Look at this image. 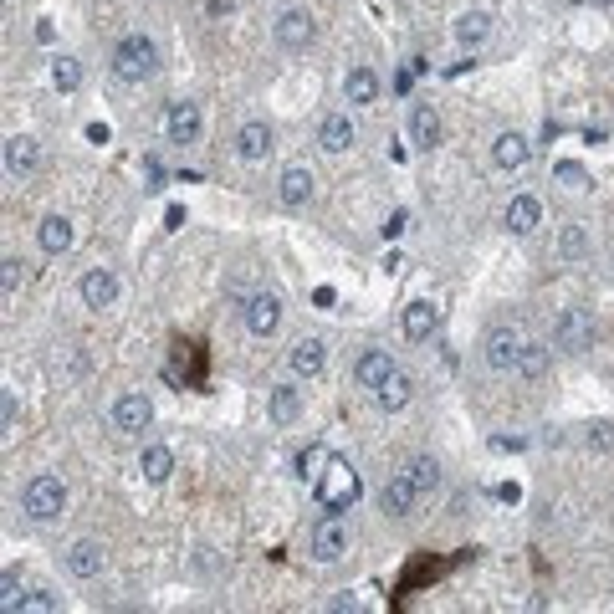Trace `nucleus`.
Returning <instances> with one entry per match:
<instances>
[{"mask_svg": "<svg viewBox=\"0 0 614 614\" xmlns=\"http://www.w3.org/2000/svg\"><path fill=\"white\" fill-rule=\"evenodd\" d=\"M343 98H348V108H369L379 98V72L374 67H348L343 72Z\"/></svg>", "mask_w": 614, "mask_h": 614, "instance_id": "b1692460", "label": "nucleus"}, {"mask_svg": "<svg viewBox=\"0 0 614 614\" xmlns=\"http://www.w3.org/2000/svg\"><path fill=\"white\" fill-rule=\"evenodd\" d=\"M394 369H400V364H394L389 348H364V354L354 359V384L369 389V394H379V384H384Z\"/></svg>", "mask_w": 614, "mask_h": 614, "instance_id": "dca6fc26", "label": "nucleus"}, {"mask_svg": "<svg viewBox=\"0 0 614 614\" xmlns=\"http://www.w3.org/2000/svg\"><path fill=\"white\" fill-rule=\"evenodd\" d=\"M62 563H67L72 579H98L103 568H108V548H103L98 538H77V543L62 553Z\"/></svg>", "mask_w": 614, "mask_h": 614, "instance_id": "4468645a", "label": "nucleus"}, {"mask_svg": "<svg viewBox=\"0 0 614 614\" xmlns=\"http://www.w3.org/2000/svg\"><path fill=\"white\" fill-rule=\"evenodd\" d=\"M52 87H57V93H77V87H82V62L77 57H57L52 62Z\"/></svg>", "mask_w": 614, "mask_h": 614, "instance_id": "2f4dec72", "label": "nucleus"}, {"mask_svg": "<svg viewBox=\"0 0 614 614\" xmlns=\"http://www.w3.org/2000/svg\"><path fill=\"white\" fill-rule=\"evenodd\" d=\"M0 415H6V435L16 430V389H6V410H0Z\"/></svg>", "mask_w": 614, "mask_h": 614, "instance_id": "e433bc0d", "label": "nucleus"}, {"mask_svg": "<svg viewBox=\"0 0 614 614\" xmlns=\"http://www.w3.org/2000/svg\"><path fill=\"white\" fill-rule=\"evenodd\" d=\"M410 139H415V149H435V144H441V113H435L430 103L410 108Z\"/></svg>", "mask_w": 614, "mask_h": 614, "instance_id": "a878e982", "label": "nucleus"}, {"mask_svg": "<svg viewBox=\"0 0 614 614\" xmlns=\"http://www.w3.org/2000/svg\"><path fill=\"white\" fill-rule=\"evenodd\" d=\"M77 292H82L87 313H108V307L118 302V272L113 267H93V272L77 282Z\"/></svg>", "mask_w": 614, "mask_h": 614, "instance_id": "ddd939ff", "label": "nucleus"}, {"mask_svg": "<svg viewBox=\"0 0 614 614\" xmlns=\"http://www.w3.org/2000/svg\"><path fill=\"white\" fill-rule=\"evenodd\" d=\"M589 446H594V451H609V446H614V435H609V425H594V430H589Z\"/></svg>", "mask_w": 614, "mask_h": 614, "instance_id": "c9c22d12", "label": "nucleus"}, {"mask_svg": "<svg viewBox=\"0 0 614 614\" xmlns=\"http://www.w3.org/2000/svg\"><path fill=\"white\" fill-rule=\"evenodd\" d=\"M492 159H497V169H507V174L528 169V159H533V144H528V134H517V128H507V134H497V139H492Z\"/></svg>", "mask_w": 614, "mask_h": 614, "instance_id": "aec40b11", "label": "nucleus"}, {"mask_svg": "<svg viewBox=\"0 0 614 614\" xmlns=\"http://www.w3.org/2000/svg\"><path fill=\"white\" fill-rule=\"evenodd\" d=\"M410 394H415V384H410V374L405 369H394L384 384H379V394H374V405L384 410V415H400L405 405H410Z\"/></svg>", "mask_w": 614, "mask_h": 614, "instance_id": "393cba45", "label": "nucleus"}, {"mask_svg": "<svg viewBox=\"0 0 614 614\" xmlns=\"http://www.w3.org/2000/svg\"><path fill=\"white\" fill-rule=\"evenodd\" d=\"M553 251H558V261H584V256H589V226H584V221H568V226L558 231Z\"/></svg>", "mask_w": 614, "mask_h": 614, "instance_id": "c85d7f7f", "label": "nucleus"}, {"mask_svg": "<svg viewBox=\"0 0 614 614\" xmlns=\"http://www.w3.org/2000/svg\"><path fill=\"white\" fill-rule=\"evenodd\" d=\"M52 609H62V599L52 589H31L26 604H21V614H52Z\"/></svg>", "mask_w": 614, "mask_h": 614, "instance_id": "f704fd0d", "label": "nucleus"}, {"mask_svg": "<svg viewBox=\"0 0 614 614\" xmlns=\"http://www.w3.org/2000/svg\"><path fill=\"white\" fill-rule=\"evenodd\" d=\"M21 282H26V272H21V261H16V256H6V261H0V292H6V302H16V292H21Z\"/></svg>", "mask_w": 614, "mask_h": 614, "instance_id": "72a5a7b5", "label": "nucleus"}, {"mask_svg": "<svg viewBox=\"0 0 614 614\" xmlns=\"http://www.w3.org/2000/svg\"><path fill=\"white\" fill-rule=\"evenodd\" d=\"M328 471L333 476L323 481V507H343L348 512V507H354V497H359V471L343 466V461H333Z\"/></svg>", "mask_w": 614, "mask_h": 614, "instance_id": "6ab92c4d", "label": "nucleus"}, {"mask_svg": "<svg viewBox=\"0 0 614 614\" xmlns=\"http://www.w3.org/2000/svg\"><path fill=\"white\" fill-rule=\"evenodd\" d=\"M139 471H144V481H149V487H164V481L174 476V451L169 446H144L139 451Z\"/></svg>", "mask_w": 614, "mask_h": 614, "instance_id": "cd10ccee", "label": "nucleus"}, {"mask_svg": "<svg viewBox=\"0 0 614 614\" xmlns=\"http://www.w3.org/2000/svg\"><path fill=\"white\" fill-rule=\"evenodd\" d=\"M267 415H272V425H292V420L302 415V389H297V379H282V384L267 389Z\"/></svg>", "mask_w": 614, "mask_h": 614, "instance_id": "5701e85b", "label": "nucleus"}, {"mask_svg": "<svg viewBox=\"0 0 614 614\" xmlns=\"http://www.w3.org/2000/svg\"><path fill=\"white\" fill-rule=\"evenodd\" d=\"M400 323H405V338H410V343H425V338L435 333V323H441V313H435V302H425V297H420V302H410V307H405V318H400Z\"/></svg>", "mask_w": 614, "mask_h": 614, "instance_id": "bb28decb", "label": "nucleus"}, {"mask_svg": "<svg viewBox=\"0 0 614 614\" xmlns=\"http://www.w3.org/2000/svg\"><path fill=\"white\" fill-rule=\"evenodd\" d=\"M359 144V128H354V118H348V113H328L323 123H318V149L323 154H348V149H354Z\"/></svg>", "mask_w": 614, "mask_h": 614, "instance_id": "f3484780", "label": "nucleus"}, {"mask_svg": "<svg viewBox=\"0 0 614 614\" xmlns=\"http://www.w3.org/2000/svg\"><path fill=\"white\" fill-rule=\"evenodd\" d=\"M200 134H205L200 103H190V98H174V103L164 108V139H169V144H180V149H190V144H200Z\"/></svg>", "mask_w": 614, "mask_h": 614, "instance_id": "6e6552de", "label": "nucleus"}, {"mask_svg": "<svg viewBox=\"0 0 614 614\" xmlns=\"http://www.w3.org/2000/svg\"><path fill=\"white\" fill-rule=\"evenodd\" d=\"M21 512L31 522H57L67 512V481L52 476V471H36L26 487H21Z\"/></svg>", "mask_w": 614, "mask_h": 614, "instance_id": "7ed1b4c3", "label": "nucleus"}, {"mask_svg": "<svg viewBox=\"0 0 614 614\" xmlns=\"http://www.w3.org/2000/svg\"><path fill=\"white\" fill-rule=\"evenodd\" d=\"M108 72H113L118 82H128V87L149 82V77L159 72V47H154V36H144V31L118 36V47H113V57H108Z\"/></svg>", "mask_w": 614, "mask_h": 614, "instance_id": "f03ea898", "label": "nucleus"}, {"mask_svg": "<svg viewBox=\"0 0 614 614\" xmlns=\"http://www.w3.org/2000/svg\"><path fill=\"white\" fill-rule=\"evenodd\" d=\"M487 36H492V16H487V11H466V16L456 21V41H461V47H471V52H476Z\"/></svg>", "mask_w": 614, "mask_h": 614, "instance_id": "c756f323", "label": "nucleus"}, {"mask_svg": "<svg viewBox=\"0 0 614 614\" xmlns=\"http://www.w3.org/2000/svg\"><path fill=\"white\" fill-rule=\"evenodd\" d=\"M236 159H246V164H261L272 149H277V128L267 123V118H246L241 128H236Z\"/></svg>", "mask_w": 614, "mask_h": 614, "instance_id": "9b49d317", "label": "nucleus"}, {"mask_svg": "<svg viewBox=\"0 0 614 614\" xmlns=\"http://www.w3.org/2000/svg\"><path fill=\"white\" fill-rule=\"evenodd\" d=\"M72 241H77V231H72L67 215H41V226H36V246L41 251H47V256H67Z\"/></svg>", "mask_w": 614, "mask_h": 614, "instance_id": "4be33fe9", "label": "nucleus"}, {"mask_svg": "<svg viewBox=\"0 0 614 614\" xmlns=\"http://www.w3.org/2000/svg\"><path fill=\"white\" fill-rule=\"evenodd\" d=\"M405 471L420 481V487H425V497H435V492H441V461H435V456H410L405 461Z\"/></svg>", "mask_w": 614, "mask_h": 614, "instance_id": "7c9ffc66", "label": "nucleus"}, {"mask_svg": "<svg viewBox=\"0 0 614 614\" xmlns=\"http://www.w3.org/2000/svg\"><path fill=\"white\" fill-rule=\"evenodd\" d=\"M400 231H405V210H394V215H389V226H384V236H400Z\"/></svg>", "mask_w": 614, "mask_h": 614, "instance_id": "4c0bfd02", "label": "nucleus"}, {"mask_svg": "<svg viewBox=\"0 0 614 614\" xmlns=\"http://www.w3.org/2000/svg\"><path fill=\"white\" fill-rule=\"evenodd\" d=\"M425 502H430V497H425V487H420V481H415L405 466H400V471H389V481L379 487V512H384V517H394V522H410Z\"/></svg>", "mask_w": 614, "mask_h": 614, "instance_id": "39448f33", "label": "nucleus"}, {"mask_svg": "<svg viewBox=\"0 0 614 614\" xmlns=\"http://www.w3.org/2000/svg\"><path fill=\"white\" fill-rule=\"evenodd\" d=\"M108 420H113L118 435H144L154 425V400H149L144 389H123L118 400H113V410H108Z\"/></svg>", "mask_w": 614, "mask_h": 614, "instance_id": "0eeeda50", "label": "nucleus"}, {"mask_svg": "<svg viewBox=\"0 0 614 614\" xmlns=\"http://www.w3.org/2000/svg\"><path fill=\"white\" fill-rule=\"evenodd\" d=\"M481 359L497 374H517V379H543L548 374V348L522 328V323H497L481 338Z\"/></svg>", "mask_w": 614, "mask_h": 614, "instance_id": "f257e3e1", "label": "nucleus"}, {"mask_svg": "<svg viewBox=\"0 0 614 614\" xmlns=\"http://www.w3.org/2000/svg\"><path fill=\"white\" fill-rule=\"evenodd\" d=\"M272 36H277L282 52H307V47H313V36H318V26H313V16H307L302 6H287L272 21Z\"/></svg>", "mask_w": 614, "mask_h": 614, "instance_id": "9d476101", "label": "nucleus"}, {"mask_svg": "<svg viewBox=\"0 0 614 614\" xmlns=\"http://www.w3.org/2000/svg\"><path fill=\"white\" fill-rule=\"evenodd\" d=\"M241 318H246L251 338H277V328H282V297L277 292H251L246 307H241Z\"/></svg>", "mask_w": 614, "mask_h": 614, "instance_id": "1a4fd4ad", "label": "nucleus"}, {"mask_svg": "<svg viewBox=\"0 0 614 614\" xmlns=\"http://www.w3.org/2000/svg\"><path fill=\"white\" fill-rule=\"evenodd\" d=\"M287 364H292L297 379H318L323 364H328V343H323L318 333H302V338L287 348Z\"/></svg>", "mask_w": 614, "mask_h": 614, "instance_id": "2eb2a0df", "label": "nucleus"}, {"mask_svg": "<svg viewBox=\"0 0 614 614\" xmlns=\"http://www.w3.org/2000/svg\"><path fill=\"white\" fill-rule=\"evenodd\" d=\"M36 164H41L36 139H31V134H11V139H6V174H11V180H31Z\"/></svg>", "mask_w": 614, "mask_h": 614, "instance_id": "412c9836", "label": "nucleus"}, {"mask_svg": "<svg viewBox=\"0 0 614 614\" xmlns=\"http://www.w3.org/2000/svg\"><path fill=\"white\" fill-rule=\"evenodd\" d=\"M599 338V323H594V307H563V313L553 318V348H563V354H584V348H594Z\"/></svg>", "mask_w": 614, "mask_h": 614, "instance_id": "423d86ee", "label": "nucleus"}, {"mask_svg": "<svg viewBox=\"0 0 614 614\" xmlns=\"http://www.w3.org/2000/svg\"><path fill=\"white\" fill-rule=\"evenodd\" d=\"M348 543H354V522H348L343 507H328L318 522H313V538H307V553H313L318 563H338L348 553Z\"/></svg>", "mask_w": 614, "mask_h": 614, "instance_id": "20e7f679", "label": "nucleus"}, {"mask_svg": "<svg viewBox=\"0 0 614 614\" xmlns=\"http://www.w3.org/2000/svg\"><path fill=\"white\" fill-rule=\"evenodd\" d=\"M21 604H26V589H21V579H16V568H6V574H0V609H6V614H21Z\"/></svg>", "mask_w": 614, "mask_h": 614, "instance_id": "473e14b6", "label": "nucleus"}, {"mask_svg": "<svg viewBox=\"0 0 614 614\" xmlns=\"http://www.w3.org/2000/svg\"><path fill=\"white\" fill-rule=\"evenodd\" d=\"M313 195H318V180H313V169H307V164H287V169L277 174V200H282L287 210L313 205Z\"/></svg>", "mask_w": 614, "mask_h": 614, "instance_id": "f8f14e48", "label": "nucleus"}, {"mask_svg": "<svg viewBox=\"0 0 614 614\" xmlns=\"http://www.w3.org/2000/svg\"><path fill=\"white\" fill-rule=\"evenodd\" d=\"M502 221H507L512 236H533L543 226V200L538 195H512L507 210H502Z\"/></svg>", "mask_w": 614, "mask_h": 614, "instance_id": "a211bd4d", "label": "nucleus"}]
</instances>
